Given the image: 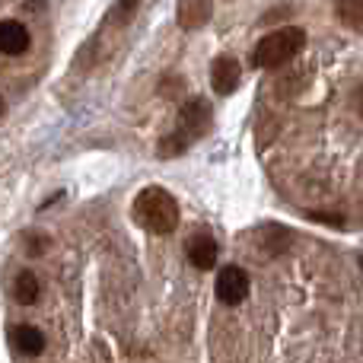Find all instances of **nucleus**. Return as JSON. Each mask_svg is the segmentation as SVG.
I'll return each mask as SVG.
<instances>
[{
  "instance_id": "f257e3e1",
  "label": "nucleus",
  "mask_w": 363,
  "mask_h": 363,
  "mask_svg": "<svg viewBox=\"0 0 363 363\" xmlns=\"http://www.w3.org/2000/svg\"><path fill=\"white\" fill-rule=\"evenodd\" d=\"M134 217H138V223L144 230L166 236V233H172L179 226V201L166 188L150 185L134 198Z\"/></svg>"
},
{
  "instance_id": "f03ea898",
  "label": "nucleus",
  "mask_w": 363,
  "mask_h": 363,
  "mask_svg": "<svg viewBox=\"0 0 363 363\" xmlns=\"http://www.w3.org/2000/svg\"><path fill=\"white\" fill-rule=\"evenodd\" d=\"M303 45H306V32L296 29V26H284V29L271 32L258 42L255 48V67H284L287 61H294V55H300Z\"/></svg>"
},
{
  "instance_id": "7ed1b4c3",
  "label": "nucleus",
  "mask_w": 363,
  "mask_h": 363,
  "mask_svg": "<svg viewBox=\"0 0 363 363\" xmlns=\"http://www.w3.org/2000/svg\"><path fill=\"white\" fill-rule=\"evenodd\" d=\"M217 296L226 306H239V303L249 296V274L236 264H226L217 274Z\"/></svg>"
},
{
  "instance_id": "20e7f679",
  "label": "nucleus",
  "mask_w": 363,
  "mask_h": 363,
  "mask_svg": "<svg viewBox=\"0 0 363 363\" xmlns=\"http://www.w3.org/2000/svg\"><path fill=\"white\" fill-rule=\"evenodd\" d=\"M211 131V106H207L204 99H191L185 108H182V128L179 134L191 144V140L204 138V134Z\"/></svg>"
},
{
  "instance_id": "39448f33",
  "label": "nucleus",
  "mask_w": 363,
  "mask_h": 363,
  "mask_svg": "<svg viewBox=\"0 0 363 363\" xmlns=\"http://www.w3.org/2000/svg\"><path fill=\"white\" fill-rule=\"evenodd\" d=\"M239 77H242V70H239L236 57H230V55L217 57V61H213V67H211V86H213V93H220V96L236 93Z\"/></svg>"
},
{
  "instance_id": "423d86ee",
  "label": "nucleus",
  "mask_w": 363,
  "mask_h": 363,
  "mask_svg": "<svg viewBox=\"0 0 363 363\" xmlns=\"http://www.w3.org/2000/svg\"><path fill=\"white\" fill-rule=\"evenodd\" d=\"M29 48V29L16 19H0V55H23Z\"/></svg>"
},
{
  "instance_id": "0eeeda50",
  "label": "nucleus",
  "mask_w": 363,
  "mask_h": 363,
  "mask_svg": "<svg viewBox=\"0 0 363 363\" xmlns=\"http://www.w3.org/2000/svg\"><path fill=\"white\" fill-rule=\"evenodd\" d=\"M211 19V0H179V26L185 32L201 29Z\"/></svg>"
},
{
  "instance_id": "6e6552de",
  "label": "nucleus",
  "mask_w": 363,
  "mask_h": 363,
  "mask_svg": "<svg viewBox=\"0 0 363 363\" xmlns=\"http://www.w3.org/2000/svg\"><path fill=\"white\" fill-rule=\"evenodd\" d=\"M217 252H220V245L211 236H198L188 242V258H191V264L198 271H211L217 264Z\"/></svg>"
},
{
  "instance_id": "1a4fd4ad",
  "label": "nucleus",
  "mask_w": 363,
  "mask_h": 363,
  "mask_svg": "<svg viewBox=\"0 0 363 363\" xmlns=\"http://www.w3.org/2000/svg\"><path fill=\"white\" fill-rule=\"evenodd\" d=\"M13 345H16L19 354L35 357V354L45 351V335L38 332V328H32V325H16L13 328Z\"/></svg>"
},
{
  "instance_id": "9d476101",
  "label": "nucleus",
  "mask_w": 363,
  "mask_h": 363,
  "mask_svg": "<svg viewBox=\"0 0 363 363\" xmlns=\"http://www.w3.org/2000/svg\"><path fill=\"white\" fill-rule=\"evenodd\" d=\"M13 296H16L23 306H32L38 300V277L32 271H19L16 281H13Z\"/></svg>"
},
{
  "instance_id": "9b49d317",
  "label": "nucleus",
  "mask_w": 363,
  "mask_h": 363,
  "mask_svg": "<svg viewBox=\"0 0 363 363\" xmlns=\"http://www.w3.org/2000/svg\"><path fill=\"white\" fill-rule=\"evenodd\" d=\"M338 16L345 26L363 32V0H338Z\"/></svg>"
},
{
  "instance_id": "f8f14e48",
  "label": "nucleus",
  "mask_w": 363,
  "mask_h": 363,
  "mask_svg": "<svg viewBox=\"0 0 363 363\" xmlns=\"http://www.w3.org/2000/svg\"><path fill=\"white\" fill-rule=\"evenodd\" d=\"M138 10H140V0H115V16H118V23H131Z\"/></svg>"
},
{
  "instance_id": "ddd939ff",
  "label": "nucleus",
  "mask_w": 363,
  "mask_h": 363,
  "mask_svg": "<svg viewBox=\"0 0 363 363\" xmlns=\"http://www.w3.org/2000/svg\"><path fill=\"white\" fill-rule=\"evenodd\" d=\"M313 220H322V223H332V226H345L341 217H328V213H313Z\"/></svg>"
},
{
  "instance_id": "4468645a",
  "label": "nucleus",
  "mask_w": 363,
  "mask_h": 363,
  "mask_svg": "<svg viewBox=\"0 0 363 363\" xmlns=\"http://www.w3.org/2000/svg\"><path fill=\"white\" fill-rule=\"evenodd\" d=\"M357 108H360V115H363V89L357 93Z\"/></svg>"
},
{
  "instance_id": "2eb2a0df",
  "label": "nucleus",
  "mask_w": 363,
  "mask_h": 363,
  "mask_svg": "<svg viewBox=\"0 0 363 363\" xmlns=\"http://www.w3.org/2000/svg\"><path fill=\"white\" fill-rule=\"evenodd\" d=\"M4 108H6V106H4V99H0V115H4Z\"/></svg>"
},
{
  "instance_id": "dca6fc26",
  "label": "nucleus",
  "mask_w": 363,
  "mask_h": 363,
  "mask_svg": "<svg viewBox=\"0 0 363 363\" xmlns=\"http://www.w3.org/2000/svg\"><path fill=\"white\" fill-rule=\"evenodd\" d=\"M360 264H363V255H360Z\"/></svg>"
}]
</instances>
